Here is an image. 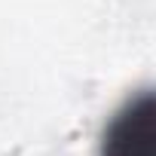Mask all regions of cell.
<instances>
[{
	"label": "cell",
	"mask_w": 156,
	"mask_h": 156,
	"mask_svg": "<svg viewBox=\"0 0 156 156\" xmlns=\"http://www.w3.org/2000/svg\"><path fill=\"white\" fill-rule=\"evenodd\" d=\"M101 156H156V104L150 92H141L113 116Z\"/></svg>",
	"instance_id": "6da1fadb"
}]
</instances>
